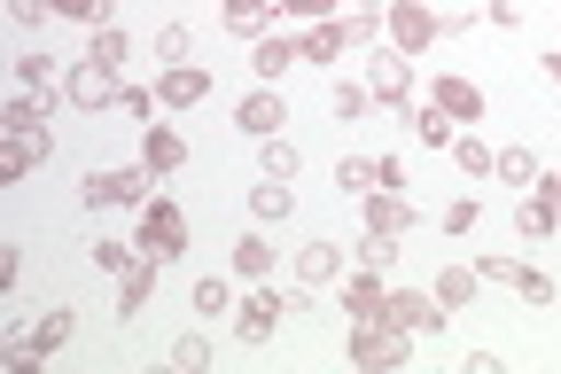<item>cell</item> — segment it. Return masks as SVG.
I'll return each instance as SVG.
<instances>
[{"label":"cell","instance_id":"cell-1","mask_svg":"<svg viewBox=\"0 0 561 374\" xmlns=\"http://www.w3.org/2000/svg\"><path fill=\"white\" fill-rule=\"evenodd\" d=\"M149 188H157L149 165H110V172H94V180L79 188V203H87V211H133V203H149Z\"/></svg>","mask_w":561,"mask_h":374},{"label":"cell","instance_id":"cell-2","mask_svg":"<svg viewBox=\"0 0 561 374\" xmlns=\"http://www.w3.org/2000/svg\"><path fill=\"white\" fill-rule=\"evenodd\" d=\"M351 366H359V374L405 366V328H390V320H351Z\"/></svg>","mask_w":561,"mask_h":374},{"label":"cell","instance_id":"cell-3","mask_svg":"<svg viewBox=\"0 0 561 374\" xmlns=\"http://www.w3.org/2000/svg\"><path fill=\"white\" fill-rule=\"evenodd\" d=\"M133 242L149 250L157 265H164V258H180V250H187V211H180V203H164V195H149V203H140V235H133Z\"/></svg>","mask_w":561,"mask_h":374},{"label":"cell","instance_id":"cell-4","mask_svg":"<svg viewBox=\"0 0 561 374\" xmlns=\"http://www.w3.org/2000/svg\"><path fill=\"white\" fill-rule=\"evenodd\" d=\"M117 94H125V70H110V63H79V70H62V102L70 110H117Z\"/></svg>","mask_w":561,"mask_h":374},{"label":"cell","instance_id":"cell-5","mask_svg":"<svg viewBox=\"0 0 561 374\" xmlns=\"http://www.w3.org/2000/svg\"><path fill=\"white\" fill-rule=\"evenodd\" d=\"M367 94H375V110H405V102H413V63H405L398 47H382V55L367 63Z\"/></svg>","mask_w":561,"mask_h":374},{"label":"cell","instance_id":"cell-6","mask_svg":"<svg viewBox=\"0 0 561 374\" xmlns=\"http://www.w3.org/2000/svg\"><path fill=\"white\" fill-rule=\"evenodd\" d=\"M280 313H289V305H280V296H265V288L250 281V296H242V305H234V343H242V351H257V343H273V328H280Z\"/></svg>","mask_w":561,"mask_h":374},{"label":"cell","instance_id":"cell-7","mask_svg":"<svg viewBox=\"0 0 561 374\" xmlns=\"http://www.w3.org/2000/svg\"><path fill=\"white\" fill-rule=\"evenodd\" d=\"M437 32H445L437 9H421V0H390V39H398V55H421Z\"/></svg>","mask_w":561,"mask_h":374},{"label":"cell","instance_id":"cell-8","mask_svg":"<svg viewBox=\"0 0 561 374\" xmlns=\"http://www.w3.org/2000/svg\"><path fill=\"white\" fill-rule=\"evenodd\" d=\"M382 320H390V328H405V336L445 328V313H437V296H430V288H398L390 305H382Z\"/></svg>","mask_w":561,"mask_h":374},{"label":"cell","instance_id":"cell-9","mask_svg":"<svg viewBox=\"0 0 561 374\" xmlns=\"http://www.w3.org/2000/svg\"><path fill=\"white\" fill-rule=\"evenodd\" d=\"M234 125H242L250 140H273L280 125H289V102H280V94H242V102H234Z\"/></svg>","mask_w":561,"mask_h":374},{"label":"cell","instance_id":"cell-10","mask_svg":"<svg viewBox=\"0 0 561 374\" xmlns=\"http://www.w3.org/2000/svg\"><path fill=\"white\" fill-rule=\"evenodd\" d=\"M157 94H164L172 110H195V102L210 94V70H203V63H164V79H157Z\"/></svg>","mask_w":561,"mask_h":374},{"label":"cell","instance_id":"cell-11","mask_svg":"<svg viewBox=\"0 0 561 374\" xmlns=\"http://www.w3.org/2000/svg\"><path fill=\"white\" fill-rule=\"evenodd\" d=\"M140 165H149L157 180L180 172V165H187V133H180V125H149V140H140Z\"/></svg>","mask_w":561,"mask_h":374},{"label":"cell","instance_id":"cell-12","mask_svg":"<svg viewBox=\"0 0 561 374\" xmlns=\"http://www.w3.org/2000/svg\"><path fill=\"white\" fill-rule=\"evenodd\" d=\"M149 288H157V258L140 250V258H133V265L117 273V320H133L140 305H149Z\"/></svg>","mask_w":561,"mask_h":374},{"label":"cell","instance_id":"cell-13","mask_svg":"<svg viewBox=\"0 0 561 374\" xmlns=\"http://www.w3.org/2000/svg\"><path fill=\"white\" fill-rule=\"evenodd\" d=\"M553 227H561V203H553V195L538 188V195H530V203L515 211V235H523V242H553Z\"/></svg>","mask_w":561,"mask_h":374},{"label":"cell","instance_id":"cell-14","mask_svg":"<svg viewBox=\"0 0 561 374\" xmlns=\"http://www.w3.org/2000/svg\"><path fill=\"white\" fill-rule=\"evenodd\" d=\"M289 273H297V288H328L335 281V242H305L289 258Z\"/></svg>","mask_w":561,"mask_h":374},{"label":"cell","instance_id":"cell-15","mask_svg":"<svg viewBox=\"0 0 561 374\" xmlns=\"http://www.w3.org/2000/svg\"><path fill=\"white\" fill-rule=\"evenodd\" d=\"M382 305H390V288L375 281V265H367L359 281H351V288H343V313H351V320H382Z\"/></svg>","mask_w":561,"mask_h":374},{"label":"cell","instance_id":"cell-16","mask_svg":"<svg viewBox=\"0 0 561 374\" xmlns=\"http://www.w3.org/2000/svg\"><path fill=\"white\" fill-rule=\"evenodd\" d=\"M430 102H437L445 117H460V125H476V117H483V94H476L468 79H437V94H430Z\"/></svg>","mask_w":561,"mask_h":374},{"label":"cell","instance_id":"cell-17","mask_svg":"<svg viewBox=\"0 0 561 374\" xmlns=\"http://www.w3.org/2000/svg\"><path fill=\"white\" fill-rule=\"evenodd\" d=\"M227 265H234L242 281H265V273H273V242H265V235H242V242L227 250Z\"/></svg>","mask_w":561,"mask_h":374},{"label":"cell","instance_id":"cell-18","mask_svg":"<svg viewBox=\"0 0 561 374\" xmlns=\"http://www.w3.org/2000/svg\"><path fill=\"white\" fill-rule=\"evenodd\" d=\"M453 133H460V117H445L437 102L413 110V140H421V148H453Z\"/></svg>","mask_w":561,"mask_h":374},{"label":"cell","instance_id":"cell-19","mask_svg":"<svg viewBox=\"0 0 561 374\" xmlns=\"http://www.w3.org/2000/svg\"><path fill=\"white\" fill-rule=\"evenodd\" d=\"M265 24H273V0H227V32L234 39H265Z\"/></svg>","mask_w":561,"mask_h":374},{"label":"cell","instance_id":"cell-20","mask_svg":"<svg viewBox=\"0 0 561 374\" xmlns=\"http://www.w3.org/2000/svg\"><path fill=\"white\" fill-rule=\"evenodd\" d=\"M476 288H483V273H476V265H445V273H437V305H445V313H460Z\"/></svg>","mask_w":561,"mask_h":374},{"label":"cell","instance_id":"cell-21","mask_svg":"<svg viewBox=\"0 0 561 374\" xmlns=\"http://www.w3.org/2000/svg\"><path fill=\"white\" fill-rule=\"evenodd\" d=\"M367 227H375V235H405V227H413V211L382 188V195H367Z\"/></svg>","mask_w":561,"mask_h":374},{"label":"cell","instance_id":"cell-22","mask_svg":"<svg viewBox=\"0 0 561 374\" xmlns=\"http://www.w3.org/2000/svg\"><path fill=\"white\" fill-rule=\"evenodd\" d=\"M491 172H500L507 188H538V157H530V148H500V157H491Z\"/></svg>","mask_w":561,"mask_h":374},{"label":"cell","instance_id":"cell-23","mask_svg":"<svg viewBox=\"0 0 561 374\" xmlns=\"http://www.w3.org/2000/svg\"><path fill=\"white\" fill-rule=\"evenodd\" d=\"M250 211H257V218H289V211H297V195L280 188V180H257V188H250Z\"/></svg>","mask_w":561,"mask_h":374},{"label":"cell","instance_id":"cell-24","mask_svg":"<svg viewBox=\"0 0 561 374\" xmlns=\"http://www.w3.org/2000/svg\"><path fill=\"white\" fill-rule=\"evenodd\" d=\"M70 328H79V320H70V305H55V313H39L32 343H39V351H62V343H70Z\"/></svg>","mask_w":561,"mask_h":374},{"label":"cell","instance_id":"cell-25","mask_svg":"<svg viewBox=\"0 0 561 374\" xmlns=\"http://www.w3.org/2000/svg\"><path fill=\"white\" fill-rule=\"evenodd\" d=\"M94 63H110V70H125V63H133V39H125L117 24H94Z\"/></svg>","mask_w":561,"mask_h":374},{"label":"cell","instance_id":"cell-26","mask_svg":"<svg viewBox=\"0 0 561 374\" xmlns=\"http://www.w3.org/2000/svg\"><path fill=\"white\" fill-rule=\"evenodd\" d=\"M16 79L39 87V94H55V87H62V70H55V55H16Z\"/></svg>","mask_w":561,"mask_h":374},{"label":"cell","instance_id":"cell-27","mask_svg":"<svg viewBox=\"0 0 561 374\" xmlns=\"http://www.w3.org/2000/svg\"><path fill=\"white\" fill-rule=\"evenodd\" d=\"M453 165H460L468 180H491V148H483V140H468V133H453Z\"/></svg>","mask_w":561,"mask_h":374},{"label":"cell","instance_id":"cell-28","mask_svg":"<svg viewBox=\"0 0 561 374\" xmlns=\"http://www.w3.org/2000/svg\"><path fill=\"white\" fill-rule=\"evenodd\" d=\"M280 70H297V47L289 39H257V79H280Z\"/></svg>","mask_w":561,"mask_h":374},{"label":"cell","instance_id":"cell-29","mask_svg":"<svg viewBox=\"0 0 561 374\" xmlns=\"http://www.w3.org/2000/svg\"><path fill=\"white\" fill-rule=\"evenodd\" d=\"M328 110H335L343 125H359V117L375 110V94H367V87H335V94H328Z\"/></svg>","mask_w":561,"mask_h":374},{"label":"cell","instance_id":"cell-30","mask_svg":"<svg viewBox=\"0 0 561 374\" xmlns=\"http://www.w3.org/2000/svg\"><path fill=\"white\" fill-rule=\"evenodd\" d=\"M335 188H343V195H375V165H367V157H343V165H335Z\"/></svg>","mask_w":561,"mask_h":374},{"label":"cell","instance_id":"cell-31","mask_svg":"<svg viewBox=\"0 0 561 374\" xmlns=\"http://www.w3.org/2000/svg\"><path fill=\"white\" fill-rule=\"evenodd\" d=\"M157 55H164V63H195V32H187V24H164V32H157Z\"/></svg>","mask_w":561,"mask_h":374},{"label":"cell","instance_id":"cell-32","mask_svg":"<svg viewBox=\"0 0 561 374\" xmlns=\"http://www.w3.org/2000/svg\"><path fill=\"white\" fill-rule=\"evenodd\" d=\"M87 250H94V265H102V273H125V265L140 258V242H87Z\"/></svg>","mask_w":561,"mask_h":374},{"label":"cell","instance_id":"cell-33","mask_svg":"<svg viewBox=\"0 0 561 374\" xmlns=\"http://www.w3.org/2000/svg\"><path fill=\"white\" fill-rule=\"evenodd\" d=\"M390 258H398V235H375V227H367V235H359V265H375V273H382Z\"/></svg>","mask_w":561,"mask_h":374},{"label":"cell","instance_id":"cell-34","mask_svg":"<svg viewBox=\"0 0 561 374\" xmlns=\"http://www.w3.org/2000/svg\"><path fill=\"white\" fill-rule=\"evenodd\" d=\"M172 366H180V374H203V366H210V343H203V336H180V343H172Z\"/></svg>","mask_w":561,"mask_h":374},{"label":"cell","instance_id":"cell-35","mask_svg":"<svg viewBox=\"0 0 561 374\" xmlns=\"http://www.w3.org/2000/svg\"><path fill=\"white\" fill-rule=\"evenodd\" d=\"M149 110H157L149 87H125V94H117V117H125V125H149Z\"/></svg>","mask_w":561,"mask_h":374},{"label":"cell","instance_id":"cell-36","mask_svg":"<svg viewBox=\"0 0 561 374\" xmlns=\"http://www.w3.org/2000/svg\"><path fill=\"white\" fill-rule=\"evenodd\" d=\"M55 16H70V24H110V0H55Z\"/></svg>","mask_w":561,"mask_h":374},{"label":"cell","instance_id":"cell-37","mask_svg":"<svg viewBox=\"0 0 561 374\" xmlns=\"http://www.w3.org/2000/svg\"><path fill=\"white\" fill-rule=\"evenodd\" d=\"M289 172H297V148L273 133V140H265V180H289Z\"/></svg>","mask_w":561,"mask_h":374},{"label":"cell","instance_id":"cell-38","mask_svg":"<svg viewBox=\"0 0 561 374\" xmlns=\"http://www.w3.org/2000/svg\"><path fill=\"white\" fill-rule=\"evenodd\" d=\"M515 296H523V305H553V281L523 265V273H515Z\"/></svg>","mask_w":561,"mask_h":374},{"label":"cell","instance_id":"cell-39","mask_svg":"<svg viewBox=\"0 0 561 374\" xmlns=\"http://www.w3.org/2000/svg\"><path fill=\"white\" fill-rule=\"evenodd\" d=\"M280 16H305V24H328L335 16V0H273Z\"/></svg>","mask_w":561,"mask_h":374},{"label":"cell","instance_id":"cell-40","mask_svg":"<svg viewBox=\"0 0 561 374\" xmlns=\"http://www.w3.org/2000/svg\"><path fill=\"white\" fill-rule=\"evenodd\" d=\"M187 296H195V313H227V305H234V296H227V281H195Z\"/></svg>","mask_w":561,"mask_h":374},{"label":"cell","instance_id":"cell-41","mask_svg":"<svg viewBox=\"0 0 561 374\" xmlns=\"http://www.w3.org/2000/svg\"><path fill=\"white\" fill-rule=\"evenodd\" d=\"M9 16L32 32V24H47V16H55V0H9Z\"/></svg>","mask_w":561,"mask_h":374},{"label":"cell","instance_id":"cell-42","mask_svg":"<svg viewBox=\"0 0 561 374\" xmlns=\"http://www.w3.org/2000/svg\"><path fill=\"white\" fill-rule=\"evenodd\" d=\"M468 227H476V203H468V195L445 203V235H468Z\"/></svg>","mask_w":561,"mask_h":374},{"label":"cell","instance_id":"cell-43","mask_svg":"<svg viewBox=\"0 0 561 374\" xmlns=\"http://www.w3.org/2000/svg\"><path fill=\"white\" fill-rule=\"evenodd\" d=\"M538 70H546V79L561 87V47H546V55H538Z\"/></svg>","mask_w":561,"mask_h":374},{"label":"cell","instance_id":"cell-44","mask_svg":"<svg viewBox=\"0 0 561 374\" xmlns=\"http://www.w3.org/2000/svg\"><path fill=\"white\" fill-rule=\"evenodd\" d=\"M538 188H546V195H553V203H561V172H538Z\"/></svg>","mask_w":561,"mask_h":374},{"label":"cell","instance_id":"cell-45","mask_svg":"<svg viewBox=\"0 0 561 374\" xmlns=\"http://www.w3.org/2000/svg\"><path fill=\"white\" fill-rule=\"evenodd\" d=\"M382 9H390V0H359V16H382Z\"/></svg>","mask_w":561,"mask_h":374}]
</instances>
